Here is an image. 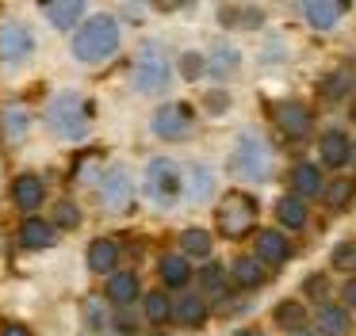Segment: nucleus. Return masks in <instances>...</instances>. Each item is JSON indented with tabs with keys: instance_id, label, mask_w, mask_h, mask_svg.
<instances>
[{
	"instance_id": "obj_1",
	"label": "nucleus",
	"mask_w": 356,
	"mask_h": 336,
	"mask_svg": "<svg viewBox=\"0 0 356 336\" xmlns=\"http://www.w3.org/2000/svg\"><path fill=\"white\" fill-rule=\"evenodd\" d=\"M119 50H123V23L111 12H88L70 31V58L88 69L115 61Z\"/></svg>"
},
{
	"instance_id": "obj_2",
	"label": "nucleus",
	"mask_w": 356,
	"mask_h": 336,
	"mask_svg": "<svg viewBox=\"0 0 356 336\" xmlns=\"http://www.w3.org/2000/svg\"><path fill=\"white\" fill-rule=\"evenodd\" d=\"M92 99L85 96V92L77 88H58L54 96L47 99V107H42V122H47V130L58 137V142H85L88 134H92Z\"/></svg>"
},
{
	"instance_id": "obj_3",
	"label": "nucleus",
	"mask_w": 356,
	"mask_h": 336,
	"mask_svg": "<svg viewBox=\"0 0 356 336\" xmlns=\"http://www.w3.org/2000/svg\"><path fill=\"white\" fill-rule=\"evenodd\" d=\"M177 81V69H172V58L165 53L161 42L146 38V42L134 50V61H131V88L138 96H165Z\"/></svg>"
},
{
	"instance_id": "obj_4",
	"label": "nucleus",
	"mask_w": 356,
	"mask_h": 336,
	"mask_svg": "<svg viewBox=\"0 0 356 336\" xmlns=\"http://www.w3.org/2000/svg\"><path fill=\"white\" fill-rule=\"evenodd\" d=\"M226 172L241 183H264L272 176V149L257 130H241L226 157Z\"/></svg>"
},
{
	"instance_id": "obj_5",
	"label": "nucleus",
	"mask_w": 356,
	"mask_h": 336,
	"mask_svg": "<svg viewBox=\"0 0 356 336\" xmlns=\"http://www.w3.org/2000/svg\"><path fill=\"white\" fill-rule=\"evenodd\" d=\"M142 191H146V199L154 206L172 210V206L184 199V168L172 157L157 153V157H149L146 168H142Z\"/></svg>"
},
{
	"instance_id": "obj_6",
	"label": "nucleus",
	"mask_w": 356,
	"mask_h": 336,
	"mask_svg": "<svg viewBox=\"0 0 356 336\" xmlns=\"http://www.w3.org/2000/svg\"><path fill=\"white\" fill-rule=\"evenodd\" d=\"M39 50V38H35L31 23L19 19V15H4L0 19V69L4 73H16Z\"/></svg>"
},
{
	"instance_id": "obj_7",
	"label": "nucleus",
	"mask_w": 356,
	"mask_h": 336,
	"mask_svg": "<svg viewBox=\"0 0 356 336\" xmlns=\"http://www.w3.org/2000/svg\"><path fill=\"white\" fill-rule=\"evenodd\" d=\"M149 134L157 142H188L195 134V107L184 99H165L149 115Z\"/></svg>"
},
{
	"instance_id": "obj_8",
	"label": "nucleus",
	"mask_w": 356,
	"mask_h": 336,
	"mask_svg": "<svg viewBox=\"0 0 356 336\" xmlns=\"http://www.w3.org/2000/svg\"><path fill=\"white\" fill-rule=\"evenodd\" d=\"M96 206L104 214H123L134 206V176L127 165H108L96 176Z\"/></svg>"
},
{
	"instance_id": "obj_9",
	"label": "nucleus",
	"mask_w": 356,
	"mask_h": 336,
	"mask_svg": "<svg viewBox=\"0 0 356 336\" xmlns=\"http://www.w3.org/2000/svg\"><path fill=\"white\" fill-rule=\"evenodd\" d=\"M215 221H218V233L222 237H245L257 226V199L245 195V191H230L218 203Z\"/></svg>"
},
{
	"instance_id": "obj_10",
	"label": "nucleus",
	"mask_w": 356,
	"mask_h": 336,
	"mask_svg": "<svg viewBox=\"0 0 356 336\" xmlns=\"http://www.w3.org/2000/svg\"><path fill=\"white\" fill-rule=\"evenodd\" d=\"M272 122H276V130L284 137L302 142V137L310 134V126H314V115H310V107L302 103V99H280V103L272 107Z\"/></svg>"
},
{
	"instance_id": "obj_11",
	"label": "nucleus",
	"mask_w": 356,
	"mask_h": 336,
	"mask_svg": "<svg viewBox=\"0 0 356 336\" xmlns=\"http://www.w3.org/2000/svg\"><path fill=\"white\" fill-rule=\"evenodd\" d=\"M8 191H12V206L24 214H39V206L47 203V180L39 172H19Z\"/></svg>"
},
{
	"instance_id": "obj_12",
	"label": "nucleus",
	"mask_w": 356,
	"mask_h": 336,
	"mask_svg": "<svg viewBox=\"0 0 356 336\" xmlns=\"http://www.w3.org/2000/svg\"><path fill=\"white\" fill-rule=\"evenodd\" d=\"M302 19H307V27L314 31H333L341 19H345V12L353 8V0H302Z\"/></svg>"
},
{
	"instance_id": "obj_13",
	"label": "nucleus",
	"mask_w": 356,
	"mask_h": 336,
	"mask_svg": "<svg viewBox=\"0 0 356 336\" xmlns=\"http://www.w3.org/2000/svg\"><path fill=\"white\" fill-rule=\"evenodd\" d=\"M203 58H207V76H211V81H218V84L234 81V76L241 73V50L234 42H226V38L211 46Z\"/></svg>"
},
{
	"instance_id": "obj_14",
	"label": "nucleus",
	"mask_w": 356,
	"mask_h": 336,
	"mask_svg": "<svg viewBox=\"0 0 356 336\" xmlns=\"http://www.w3.org/2000/svg\"><path fill=\"white\" fill-rule=\"evenodd\" d=\"M39 8H42L50 27L62 31V35H70V31L88 15V0H39Z\"/></svg>"
},
{
	"instance_id": "obj_15",
	"label": "nucleus",
	"mask_w": 356,
	"mask_h": 336,
	"mask_svg": "<svg viewBox=\"0 0 356 336\" xmlns=\"http://www.w3.org/2000/svg\"><path fill=\"white\" fill-rule=\"evenodd\" d=\"M16 241L31 252H42V249H54L58 244V229L50 226V218H42V214H27L16 229Z\"/></svg>"
},
{
	"instance_id": "obj_16",
	"label": "nucleus",
	"mask_w": 356,
	"mask_h": 336,
	"mask_svg": "<svg viewBox=\"0 0 356 336\" xmlns=\"http://www.w3.org/2000/svg\"><path fill=\"white\" fill-rule=\"evenodd\" d=\"M104 298H108L111 310H123V305H134V298H142V283L138 271H111L108 275V287H104Z\"/></svg>"
},
{
	"instance_id": "obj_17",
	"label": "nucleus",
	"mask_w": 356,
	"mask_h": 336,
	"mask_svg": "<svg viewBox=\"0 0 356 336\" xmlns=\"http://www.w3.org/2000/svg\"><path fill=\"white\" fill-rule=\"evenodd\" d=\"M211 317V302L200 294V290H188V294H180L177 302H172V321L184 328H203Z\"/></svg>"
},
{
	"instance_id": "obj_18",
	"label": "nucleus",
	"mask_w": 356,
	"mask_h": 336,
	"mask_svg": "<svg viewBox=\"0 0 356 336\" xmlns=\"http://www.w3.org/2000/svg\"><path fill=\"white\" fill-rule=\"evenodd\" d=\"M253 256L261 260L264 267H280L287 264V256H291V241H287V233H280V229H261L253 241Z\"/></svg>"
},
{
	"instance_id": "obj_19",
	"label": "nucleus",
	"mask_w": 356,
	"mask_h": 336,
	"mask_svg": "<svg viewBox=\"0 0 356 336\" xmlns=\"http://www.w3.org/2000/svg\"><path fill=\"white\" fill-rule=\"evenodd\" d=\"M31 134V111L24 103H4L0 107V137L8 145H24Z\"/></svg>"
},
{
	"instance_id": "obj_20",
	"label": "nucleus",
	"mask_w": 356,
	"mask_h": 336,
	"mask_svg": "<svg viewBox=\"0 0 356 336\" xmlns=\"http://www.w3.org/2000/svg\"><path fill=\"white\" fill-rule=\"evenodd\" d=\"M348 153H353V142H348L345 130L330 126L322 137H318V157H322V165H325V168H333V172L348 165Z\"/></svg>"
},
{
	"instance_id": "obj_21",
	"label": "nucleus",
	"mask_w": 356,
	"mask_h": 336,
	"mask_svg": "<svg viewBox=\"0 0 356 336\" xmlns=\"http://www.w3.org/2000/svg\"><path fill=\"white\" fill-rule=\"evenodd\" d=\"M157 279H161L165 290H184L192 283V260L180 256V252H165L157 260Z\"/></svg>"
},
{
	"instance_id": "obj_22",
	"label": "nucleus",
	"mask_w": 356,
	"mask_h": 336,
	"mask_svg": "<svg viewBox=\"0 0 356 336\" xmlns=\"http://www.w3.org/2000/svg\"><path fill=\"white\" fill-rule=\"evenodd\" d=\"M85 264H88L92 275H111L119 267V244L111 241V237H96V241H88Z\"/></svg>"
},
{
	"instance_id": "obj_23",
	"label": "nucleus",
	"mask_w": 356,
	"mask_h": 336,
	"mask_svg": "<svg viewBox=\"0 0 356 336\" xmlns=\"http://www.w3.org/2000/svg\"><path fill=\"white\" fill-rule=\"evenodd\" d=\"M215 172H211L207 165H192L184 168V199L188 203H207L211 195H215Z\"/></svg>"
},
{
	"instance_id": "obj_24",
	"label": "nucleus",
	"mask_w": 356,
	"mask_h": 336,
	"mask_svg": "<svg viewBox=\"0 0 356 336\" xmlns=\"http://www.w3.org/2000/svg\"><path fill=\"white\" fill-rule=\"evenodd\" d=\"M211 252H215V233L203 226H188L180 229V256L188 260H211Z\"/></svg>"
},
{
	"instance_id": "obj_25",
	"label": "nucleus",
	"mask_w": 356,
	"mask_h": 336,
	"mask_svg": "<svg viewBox=\"0 0 356 336\" xmlns=\"http://www.w3.org/2000/svg\"><path fill=\"white\" fill-rule=\"evenodd\" d=\"M325 180H322V168L314 165V160H299V165L291 168V191L299 199H314L322 195Z\"/></svg>"
},
{
	"instance_id": "obj_26",
	"label": "nucleus",
	"mask_w": 356,
	"mask_h": 336,
	"mask_svg": "<svg viewBox=\"0 0 356 336\" xmlns=\"http://www.w3.org/2000/svg\"><path fill=\"white\" fill-rule=\"evenodd\" d=\"M230 283L238 290H257L264 283V264L257 256H238L230 260Z\"/></svg>"
},
{
	"instance_id": "obj_27",
	"label": "nucleus",
	"mask_w": 356,
	"mask_h": 336,
	"mask_svg": "<svg viewBox=\"0 0 356 336\" xmlns=\"http://www.w3.org/2000/svg\"><path fill=\"white\" fill-rule=\"evenodd\" d=\"M81 321H85V328L88 333H111V305H108V298H100V294H88L85 302H81Z\"/></svg>"
},
{
	"instance_id": "obj_28",
	"label": "nucleus",
	"mask_w": 356,
	"mask_h": 336,
	"mask_svg": "<svg viewBox=\"0 0 356 336\" xmlns=\"http://www.w3.org/2000/svg\"><path fill=\"white\" fill-rule=\"evenodd\" d=\"M272 325H280L284 333H295V328H307L310 317H307V305L299 298H284V302L272 305Z\"/></svg>"
},
{
	"instance_id": "obj_29",
	"label": "nucleus",
	"mask_w": 356,
	"mask_h": 336,
	"mask_svg": "<svg viewBox=\"0 0 356 336\" xmlns=\"http://www.w3.org/2000/svg\"><path fill=\"white\" fill-rule=\"evenodd\" d=\"M195 283H200V294L207 298V302H222L226 298V267L215 264V260L195 271Z\"/></svg>"
},
{
	"instance_id": "obj_30",
	"label": "nucleus",
	"mask_w": 356,
	"mask_h": 336,
	"mask_svg": "<svg viewBox=\"0 0 356 336\" xmlns=\"http://www.w3.org/2000/svg\"><path fill=\"white\" fill-rule=\"evenodd\" d=\"M314 325H318V336H345V333H348V313H345V305L318 302Z\"/></svg>"
},
{
	"instance_id": "obj_31",
	"label": "nucleus",
	"mask_w": 356,
	"mask_h": 336,
	"mask_svg": "<svg viewBox=\"0 0 356 336\" xmlns=\"http://www.w3.org/2000/svg\"><path fill=\"white\" fill-rule=\"evenodd\" d=\"M276 218H280V226L284 229H302L307 226V199H299L295 191H287V195H280L276 199Z\"/></svg>"
},
{
	"instance_id": "obj_32",
	"label": "nucleus",
	"mask_w": 356,
	"mask_h": 336,
	"mask_svg": "<svg viewBox=\"0 0 356 336\" xmlns=\"http://www.w3.org/2000/svg\"><path fill=\"white\" fill-rule=\"evenodd\" d=\"M142 313H146L149 325H169L172 321V298L165 294V287L142 290Z\"/></svg>"
},
{
	"instance_id": "obj_33",
	"label": "nucleus",
	"mask_w": 356,
	"mask_h": 336,
	"mask_svg": "<svg viewBox=\"0 0 356 336\" xmlns=\"http://www.w3.org/2000/svg\"><path fill=\"white\" fill-rule=\"evenodd\" d=\"M172 69H177L180 81L195 84V81H203V76H207V58H203V50H184L177 61H172Z\"/></svg>"
},
{
	"instance_id": "obj_34",
	"label": "nucleus",
	"mask_w": 356,
	"mask_h": 336,
	"mask_svg": "<svg viewBox=\"0 0 356 336\" xmlns=\"http://www.w3.org/2000/svg\"><path fill=\"white\" fill-rule=\"evenodd\" d=\"M203 111L211 115V119H222V115H230V107H234V96H230V88L226 84H215V88H207L203 92Z\"/></svg>"
},
{
	"instance_id": "obj_35",
	"label": "nucleus",
	"mask_w": 356,
	"mask_h": 336,
	"mask_svg": "<svg viewBox=\"0 0 356 336\" xmlns=\"http://www.w3.org/2000/svg\"><path fill=\"white\" fill-rule=\"evenodd\" d=\"M50 226H54L58 233H73V229L81 226V206L73 203V199H58V203H54V218H50Z\"/></svg>"
},
{
	"instance_id": "obj_36",
	"label": "nucleus",
	"mask_w": 356,
	"mask_h": 336,
	"mask_svg": "<svg viewBox=\"0 0 356 336\" xmlns=\"http://www.w3.org/2000/svg\"><path fill=\"white\" fill-rule=\"evenodd\" d=\"M318 92H322L325 99H341L353 92V73L348 69H333V73L322 76V84H318Z\"/></svg>"
},
{
	"instance_id": "obj_37",
	"label": "nucleus",
	"mask_w": 356,
	"mask_h": 336,
	"mask_svg": "<svg viewBox=\"0 0 356 336\" xmlns=\"http://www.w3.org/2000/svg\"><path fill=\"white\" fill-rule=\"evenodd\" d=\"M325 191V206L330 210H345L348 199H353V183L348 180H333V187H322Z\"/></svg>"
},
{
	"instance_id": "obj_38",
	"label": "nucleus",
	"mask_w": 356,
	"mask_h": 336,
	"mask_svg": "<svg viewBox=\"0 0 356 336\" xmlns=\"http://www.w3.org/2000/svg\"><path fill=\"white\" fill-rule=\"evenodd\" d=\"M302 294L314 298V302H325V294H330V275H322V271L307 275L302 279Z\"/></svg>"
},
{
	"instance_id": "obj_39",
	"label": "nucleus",
	"mask_w": 356,
	"mask_h": 336,
	"mask_svg": "<svg viewBox=\"0 0 356 336\" xmlns=\"http://www.w3.org/2000/svg\"><path fill=\"white\" fill-rule=\"evenodd\" d=\"M264 8H257V4H249V8H238V31H261L264 27Z\"/></svg>"
},
{
	"instance_id": "obj_40",
	"label": "nucleus",
	"mask_w": 356,
	"mask_h": 336,
	"mask_svg": "<svg viewBox=\"0 0 356 336\" xmlns=\"http://www.w3.org/2000/svg\"><path fill=\"white\" fill-rule=\"evenodd\" d=\"M356 260V244H337V249L330 252V264L333 267H348Z\"/></svg>"
},
{
	"instance_id": "obj_41",
	"label": "nucleus",
	"mask_w": 356,
	"mask_h": 336,
	"mask_svg": "<svg viewBox=\"0 0 356 336\" xmlns=\"http://www.w3.org/2000/svg\"><path fill=\"white\" fill-rule=\"evenodd\" d=\"M218 27L238 31V8H234V4H222V8H218Z\"/></svg>"
},
{
	"instance_id": "obj_42",
	"label": "nucleus",
	"mask_w": 356,
	"mask_h": 336,
	"mask_svg": "<svg viewBox=\"0 0 356 336\" xmlns=\"http://www.w3.org/2000/svg\"><path fill=\"white\" fill-rule=\"evenodd\" d=\"M149 8H154V12L172 15V12H180V8H184V0H149Z\"/></svg>"
},
{
	"instance_id": "obj_43",
	"label": "nucleus",
	"mask_w": 356,
	"mask_h": 336,
	"mask_svg": "<svg viewBox=\"0 0 356 336\" xmlns=\"http://www.w3.org/2000/svg\"><path fill=\"white\" fill-rule=\"evenodd\" d=\"M0 336H31V333H27V325H16V321H12V325L0 328Z\"/></svg>"
},
{
	"instance_id": "obj_44",
	"label": "nucleus",
	"mask_w": 356,
	"mask_h": 336,
	"mask_svg": "<svg viewBox=\"0 0 356 336\" xmlns=\"http://www.w3.org/2000/svg\"><path fill=\"white\" fill-rule=\"evenodd\" d=\"M341 294H345V305H353V310H356V279H348Z\"/></svg>"
},
{
	"instance_id": "obj_45",
	"label": "nucleus",
	"mask_w": 356,
	"mask_h": 336,
	"mask_svg": "<svg viewBox=\"0 0 356 336\" xmlns=\"http://www.w3.org/2000/svg\"><path fill=\"white\" fill-rule=\"evenodd\" d=\"M234 336H264V333H261V328H238Z\"/></svg>"
},
{
	"instance_id": "obj_46",
	"label": "nucleus",
	"mask_w": 356,
	"mask_h": 336,
	"mask_svg": "<svg viewBox=\"0 0 356 336\" xmlns=\"http://www.w3.org/2000/svg\"><path fill=\"white\" fill-rule=\"evenodd\" d=\"M348 119H353V122H356V96H353V99H348Z\"/></svg>"
},
{
	"instance_id": "obj_47",
	"label": "nucleus",
	"mask_w": 356,
	"mask_h": 336,
	"mask_svg": "<svg viewBox=\"0 0 356 336\" xmlns=\"http://www.w3.org/2000/svg\"><path fill=\"white\" fill-rule=\"evenodd\" d=\"M287 336H318V333H310V328H295V333H287Z\"/></svg>"
},
{
	"instance_id": "obj_48",
	"label": "nucleus",
	"mask_w": 356,
	"mask_h": 336,
	"mask_svg": "<svg viewBox=\"0 0 356 336\" xmlns=\"http://www.w3.org/2000/svg\"><path fill=\"white\" fill-rule=\"evenodd\" d=\"M348 160H356V142H353V153H348Z\"/></svg>"
},
{
	"instance_id": "obj_49",
	"label": "nucleus",
	"mask_w": 356,
	"mask_h": 336,
	"mask_svg": "<svg viewBox=\"0 0 356 336\" xmlns=\"http://www.w3.org/2000/svg\"><path fill=\"white\" fill-rule=\"evenodd\" d=\"M104 336H119V333H104Z\"/></svg>"
},
{
	"instance_id": "obj_50",
	"label": "nucleus",
	"mask_w": 356,
	"mask_h": 336,
	"mask_svg": "<svg viewBox=\"0 0 356 336\" xmlns=\"http://www.w3.org/2000/svg\"><path fill=\"white\" fill-rule=\"evenodd\" d=\"M249 4H261V0H249Z\"/></svg>"
}]
</instances>
